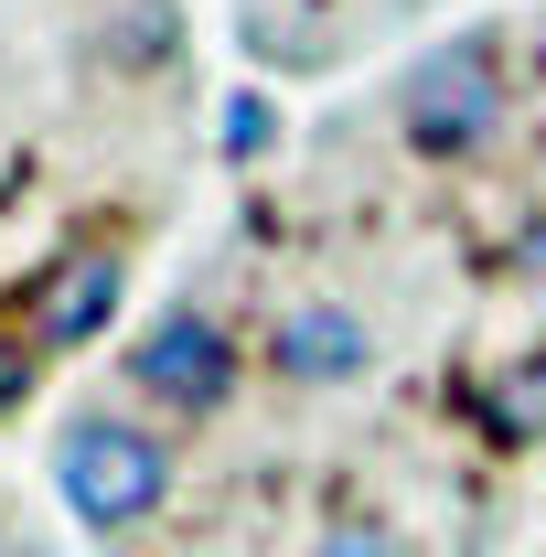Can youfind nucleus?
I'll list each match as a JSON object with an SVG mask.
<instances>
[{
	"mask_svg": "<svg viewBox=\"0 0 546 557\" xmlns=\"http://www.w3.org/2000/svg\"><path fill=\"white\" fill-rule=\"evenodd\" d=\"M408 139L429 161H461L493 119H504V44L493 33H450V44H429L408 65Z\"/></svg>",
	"mask_w": 546,
	"mask_h": 557,
	"instance_id": "obj_1",
	"label": "nucleus"
},
{
	"mask_svg": "<svg viewBox=\"0 0 546 557\" xmlns=\"http://www.w3.org/2000/svg\"><path fill=\"white\" fill-rule=\"evenodd\" d=\"M54 483H65V504L86 525H139L161 504V483H172V450L150 429H129V418H75L65 450H54Z\"/></svg>",
	"mask_w": 546,
	"mask_h": 557,
	"instance_id": "obj_2",
	"label": "nucleus"
},
{
	"mask_svg": "<svg viewBox=\"0 0 546 557\" xmlns=\"http://www.w3.org/2000/svg\"><path fill=\"white\" fill-rule=\"evenodd\" d=\"M129 375L150 386V397H172V408H225V386H236V344L214 333L204 311H161L150 322V344L129 354Z\"/></svg>",
	"mask_w": 546,
	"mask_h": 557,
	"instance_id": "obj_3",
	"label": "nucleus"
},
{
	"mask_svg": "<svg viewBox=\"0 0 546 557\" xmlns=\"http://www.w3.org/2000/svg\"><path fill=\"white\" fill-rule=\"evenodd\" d=\"M119 289H129V269H119L108 247H65L54 269L33 278V300H22V322H33V344H86V333H108V311H119Z\"/></svg>",
	"mask_w": 546,
	"mask_h": 557,
	"instance_id": "obj_4",
	"label": "nucleus"
},
{
	"mask_svg": "<svg viewBox=\"0 0 546 557\" xmlns=\"http://www.w3.org/2000/svg\"><path fill=\"white\" fill-rule=\"evenodd\" d=\"M269 364L278 375H311V386H322V375H353V364H364V322H353V311H289Z\"/></svg>",
	"mask_w": 546,
	"mask_h": 557,
	"instance_id": "obj_5",
	"label": "nucleus"
},
{
	"mask_svg": "<svg viewBox=\"0 0 546 557\" xmlns=\"http://www.w3.org/2000/svg\"><path fill=\"white\" fill-rule=\"evenodd\" d=\"M482 429H493V440H546V344H536V354H514V364L493 375Z\"/></svg>",
	"mask_w": 546,
	"mask_h": 557,
	"instance_id": "obj_6",
	"label": "nucleus"
},
{
	"mask_svg": "<svg viewBox=\"0 0 546 557\" xmlns=\"http://www.w3.org/2000/svg\"><path fill=\"white\" fill-rule=\"evenodd\" d=\"M322 557H408V547H397V536H386L375 515H343L333 536H322Z\"/></svg>",
	"mask_w": 546,
	"mask_h": 557,
	"instance_id": "obj_7",
	"label": "nucleus"
},
{
	"mask_svg": "<svg viewBox=\"0 0 546 557\" xmlns=\"http://www.w3.org/2000/svg\"><path fill=\"white\" fill-rule=\"evenodd\" d=\"M33 354H44V344H11V333H0V408L33 397Z\"/></svg>",
	"mask_w": 546,
	"mask_h": 557,
	"instance_id": "obj_8",
	"label": "nucleus"
},
{
	"mask_svg": "<svg viewBox=\"0 0 546 557\" xmlns=\"http://www.w3.org/2000/svg\"><path fill=\"white\" fill-rule=\"evenodd\" d=\"M225 139H236V150H258V139H269V108H258V97H236V108H225Z\"/></svg>",
	"mask_w": 546,
	"mask_h": 557,
	"instance_id": "obj_9",
	"label": "nucleus"
},
{
	"mask_svg": "<svg viewBox=\"0 0 546 557\" xmlns=\"http://www.w3.org/2000/svg\"><path fill=\"white\" fill-rule=\"evenodd\" d=\"M525 269H536V278H546V225H536V236H525Z\"/></svg>",
	"mask_w": 546,
	"mask_h": 557,
	"instance_id": "obj_10",
	"label": "nucleus"
}]
</instances>
